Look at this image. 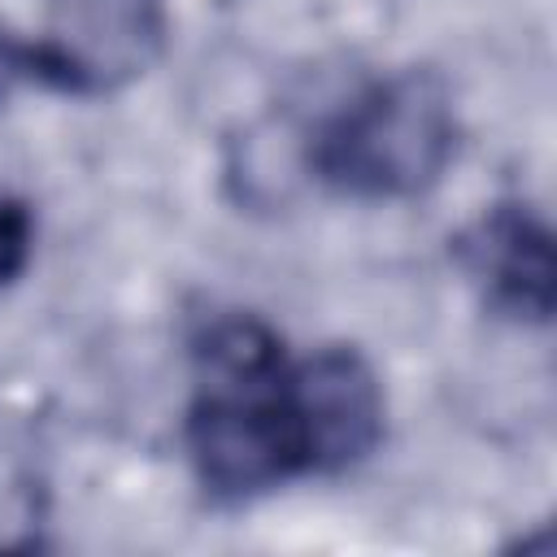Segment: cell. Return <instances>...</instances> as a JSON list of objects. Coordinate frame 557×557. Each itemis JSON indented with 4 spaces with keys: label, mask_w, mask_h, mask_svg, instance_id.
I'll use <instances>...</instances> for the list:
<instances>
[{
    "label": "cell",
    "mask_w": 557,
    "mask_h": 557,
    "mask_svg": "<svg viewBox=\"0 0 557 557\" xmlns=\"http://www.w3.org/2000/svg\"><path fill=\"white\" fill-rule=\"evenodd\" d=\"M287 405L305 444V470H344L383 435V392L352 348H322L287 366Z\"/></svg>",
    "instance_id": "obj_4"
},
{
    "label": "cell",
    "mask_w": 557,
    "mask_h": 557,
    "mask_svg": "<svg viewBox=\"0 0 557 557\" xmlns=\"http://www.w3.org/2000/svg\"><path fill=\"white\" fill-rule=\"evenodd\" d=\"M287 366L283 344L257 318H218L196 339L187 453L213 496H257L305 470Z\"/></svg>",
    "instance_id": "obj_1"
},
{
    "label": "cell",
    "mask_w": 557,
    "mask_h": 557,
    "mask_svg": "<svg viewBox=\"0 0 557 557\" xmlns=\"http://www.w3.org/2000/svg\"><path fill=\"white\" fill-rule=\"evenodd\" d=\"M165 39L161 0H57L35 39L39 83L61 91H113L144 74Z\"/></svg>",
    "instance_id": "obj_3"
},
{
    "label": "cell",
    "mask_w": 557,
    "mask_h": 557,
    "mask_svg": "<svg viewBox=\"0 0 557 557\" xmlns=\"http://www.w3.org/2000/svg\"><path fill=\"white\" fill-rule=\"evenodd\" d=\"M457 152V113L448 87L426 70H405L361 91L313 139V165L326 183L370 200L426 191Z\"/></svg>",
    "instance_id": "obj_2"
},
{
    "label": "cell",
    "mask_w": 557,
    "mask_h": 557,
    "mask_svg": "<svg viewBox=\"0 0 557 557\" xmlns=\"http://www.w3.org/2000/svg\"><path fill=\"white\" fill-rule=\"evenodd\" d=\"M39 78V65H35V44H17L9 35H0V100L13 96L17 83H30Z\"/></svg>",
    "instance_id": "obj_7"
},
{
    "label": "cell",
    "mask_w": 557,
    "mask_h": 557,
    "mask_svg": "<svg viewBox=\"0 0 557 557\" xmlns=\"http://www.w3.org/2000/svg\"><path fill=\"white\" fill-rule=\"evenodd\" d=\"M30 252V209L13 196H0V283H9Z\"/></svg>",
    "instance_id": "obj_6"
},
{
    "label": "cell",
    "mask_w": 557,
    "mask_h": 557,
    "mask_svg": "<svg viewBox=\"0 0 557 557\" xmlns=\"http://www.w3.org/2000/svg\"><path fill=\"white\" fill-rule=\"evenodd\" d=\"M461 261L496 309L531 322L553 313V235L527 205L483 213L461 239Z\"/></svg>",
    "instance_id": "obj_5"
}]
</instances>
